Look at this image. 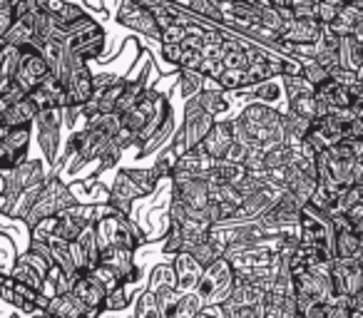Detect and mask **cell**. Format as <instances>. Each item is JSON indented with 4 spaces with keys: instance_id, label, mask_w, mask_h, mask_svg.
Listing matches in <instances>:
<instances>
[{
    "instance_id": "18",
    "label": "cell",
    "mask_w": 363,
    "mask_h": 318,
    "mask_svg": "<svg viewBox=\"0 0 363 318\" xmlns=\"http://www.w3.org/2000/svg\"><path fill=\"white\" fill-rule=\"evenodd\" d=\"M197 318H212V316H197Z\"/></svg>"
},
{
    "instance_id": "3",
    "label": "cell",
    "mask_w": 363,
    "mask_h": 318,
    "mask_svg": "<svg viewBox=\"0 0 363 318\" xmlns=\"http://www.w3.org/2000/svg\"><path fill=\"white\" fill-rule=\"evenodd\" d=\"M48 75H50V62L45 60V55L30 45L21 47V60H18V70H16L18 92L30 95V92L38 90V85H40Z\"/></svg>"
},
{
    "instance_id": "16",
    "label": "cell",
    "mask_w": 363,
    "mask_h": 318,
    "mask_svg": "<svg viewBox=\"0 0 363 318\" xmlns=\"http://www.w3.org/2000/svg\"><path fill=\"white\" fill-rule=\"evenodd\" d=\"M157 301H160V298H155L152 293H145L142 301H140V313H137V316L140 318H160L162 308L157 306Z\"/></svg>"
},
{
    "instance_id": "12",
    "label": "cell",
    "mask_w": 363,
    "mask_h": 318,
    "mask_svg": "<svg viewBox=\"0 0 363 318\" xmlns=\"http://www.w3.org/2000/svg\"><path fill=\"white\" fill-rule=\"evenodd\" d=\"M35 105H33L30 100H16L8 105V110L3 112V117H0V127H26L28 122L35 117Z\"/></svg>"
},
{
    "instance_id": "6",
    "label": "cell",
    "mask_w": 363,
    "mask_h": 318,
    "mask_svg": "<svg viewBox=\"0 0 363 318\" xmlns=\"http://www.w3.org/2000/svg\"><path fill=\"white\" fill-rule=\"evenodd\" d=\"M333 278H336V288L343 296H361L363 291V268L356 259H341L336 268H333Z\"/></svg>"
},
{
    "instance_id": "5",
    "label": "cell",
    "mask_w": 363,
    "mask_h": 318,
    "mask_svg": "<svg viewBox=\"0 0 363 318\" xmlns=\"http://www.w3.org/2000/svg\"><path fill=\"white\" fill-rule=\"evenodd\" d=\"M95 237H97V249H100V254L107 251V249H130L132 251V246H135V242H132V237H130V229L117 217L100 219L95 229Z\"/></svg>"
},
{
    "instance_id": "17",
    "label": "cell",
    "mask_w": 363,
    "mask_h": 318,
    "mask_svg": "<svg viewBox=\"0 0 363 318\" xmlns=\"http://www.w3.org/2000/svg\"><path fill=\"white\" fill-rule=\"evenodd\" d=\"M107 296H110L112 301H105V308H120V306H125V303H127V293L120 291V288H115V291L107 293Z\"/></svg>"
},
{
    "instance_id": "14",
    "label": "cell",
    "mask_w": 363,
    "mask_h": 318,
    "mask_svg": "<svg viewBox=\"0 0 363 318\" xmlns=\"http://www.w3.org/2000/svg\"><path fill=\"white\" fill-rule=\"evenodd\" d=\"M16 281H21L23 286H28V288H33V291H40V286H43V278H40V273L35 271V268H30L28 263H18V268H16Z\"/></svg>"
},
{
    "instance_id": "15",
    "label": "cell",
    "mask_w": 363,
    "mask_h": 318,
    "mask_svg": "<svg viewBox=\"0 0 363 318\" xmlns=\"http://www.w3.org/2000/svg\"><path fill=\"white\" fill-rule=\"evenodd\" d=\"M197 308H199V298L197 296H182L179 306H177V318H197Z\"/></svg>"
},
{
    "instance_id": "13",
    "label": "cell",
    "mask_w": 363,
    "mask_h": 318,
    "mask_svg": "<svg viewBox=\"0 0 363 318\" xmlns=\"http://www.w3.org/2000/svg\"><path fill=\"white\" fill-rule=\"evenodd\" d=\"M82 311H85V308L80 306V301H77L72 293H60V296H55L48 303L50 318H80Z\"/></svg>"
},
{
    "instance_id": "8",
    "label": "cell",
    "mask_w": 363,
    "mask_h": 318,
    "mask_svg": "<svg viewBox=\"0 0 363 318\" xmlns=\"http://www.w3.org/2000/svg\"><path fill=\"white\" fill-rule=\"evenodd\" d=\"M72 296L80 301L82 308H90V311H97L100 306H105V296L107 293L100 288V283L90 276V271H80L77 278L72 281Z\"/></svg>"
},
{
    "instance_id": "7",
    "label": "cell",
    "mask_w": 363,
    "mask_h": 318,
    "mask_svg": "<svg viewBox=\"0 0 363 318\" xmlns=\"http://www.w3.org/2000/svg\"><path fill=\"white\" fill-rule=\"evenodd\" d=\"M28 100L35 105V110H50V107L67 105L65 85H62V82L50 72V75L38 85V90L28 95Z\"/></svg>"
},
{
    "instance_id": "10",
    "label": "cell",
    "mask_w": 363,
    "mask_h": 318,
    "mask_svg": "<svg viewBox=\"0 0 363 318\" xmlns=\"http://www.w3.org/2000/svg\"><path fill=\"white\" fill-rule=\"evenodd\" d=\"M65 95L70 105H85L92 95V80L85 67H75L70 75V82L65 85Z\"/></svg>"
},
{
    "instance_id": "9",
    "label": "cell",
    "mask_w": 363,
    "mask_h": 318,
    "mask_svg": "<svg viewBox=\"0 0 363 318\" xmlns=\"http://www.w3.org/2000/svg\"><path fill=\"white\" fill-rule=\"evenodd\" d=\"M174 266H177V288H179V291H184V293L192 291V288L202 281V266H199L197 259L189 256V254H179Z\"/></svg>"
},
{
    "instance_id": "4",
    "label": "cell",
    "mask_w": 363,
    "mask_h": 318,
    "mask_svg": "<svg viewBox=\"0 0 363 318\" xmlns=\"http://www.w3.org/2000/svg\"><path fill=\"white\" fill-rule=\"evenodd\" d=\"M232 288V268L227 261L217 259L207 271L202 273V281L197 283L199 303H219Z\"/></svg>"
},
{
    "instance_id": "1",
    "label": "cell",
    "mask_w": 363,
    "mask_h": 318,
    "mask_svg": "<svg viewBox=\"0 0 363 318\" xmlns=\"http://www.w3.org/2000/svg\"><path fill=\"white\" fill-rule=\"evenodd\" d=\"M353 140H363V97L348 110L333 112V115L316 120L306 135V142L318 154L326 152L328 147Z\"/></svg>"
},
{
    "instance_id": "11",
    "label": "cell",
    "mask_w": 363,
    "mask_h": 318,
    "mask_svg": "<svg viewBox=\"0 0 363 318\" xmlns=\"http://www.w3.org/2000/svg\"><path fill=\"white\" fill-rule=\"evenodd\" d=\"M321 33V25L316 21H298V18H289L281 25V38L284 40H301V42H313Z\"/></svg>"
},
{
    "instance_id": "2",
    "label": "cell",
    "mask_w": 363,
    "mask_h": 318,
    "mask_svg": "<svg viewBox=\"0 0 363 318\" xmlns=\"http://www.w3.org/2000/svg\"><path fill=\"white\" fill-rule=\"evenodd\" d=\"M361 100V92L353 85H346L341 80H323L321 85L316 87V95H313V110H316V117H328L333 112H341L353 107Z\"/></svg>"
}]
</instances>
